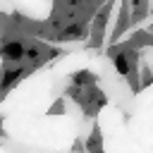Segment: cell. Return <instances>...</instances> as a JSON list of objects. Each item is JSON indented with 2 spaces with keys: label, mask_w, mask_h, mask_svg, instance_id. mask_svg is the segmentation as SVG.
Here are the masks:
<instances>
[{
  "label": "cell",
  "mask_w": 153,
  "mask_h": 153,
  "mask_svg": "<svg viewBox=\"0 0 153 153\" xmlns=\"http://www.w3.org/2000/svg\"><path fill=\"white\" fill-rule=\"evenodd\" d=\"M24 53H26V48H24L22 41H7V43L0 48V55H2L7 62H22V60H24Z\"/></svg>",
  "instance_id": "1"
}]
</instances>
